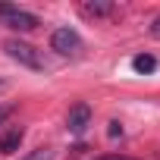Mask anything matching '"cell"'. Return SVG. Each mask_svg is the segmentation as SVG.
Segmentation results:
<instances>
[{
    "instance_id": "1",
    "label": "cell",
    "mask_w": 160,
    "mask_h": 160,
    "mask_svg": "<svg viewBox=\"0 0 160 160\" xmlns=\"http://www.w3.org/2000/svg\"><path fill=\"white\" fill-rule=\"evenodd\" d=\"M3 50H7L16 63H22V66H28V69H35V72L47 69V63H44L41 50H38V47H32V44H25V41H19V38L7 41V44H3Z\"/></svg>"
},
{
    "instance_id": "2",
    "label": "cell",
    "mask_w": 160,
    "mask_h": 160,
    "mask_svg": "<svg viewBox=\"0 0 160 160\" xmlns=\"http://www.w3.org/2000/svg\"><path fill=\"white\" fill-rule=\"evenodd\" d=\"M0 19H3V25L16 28V32H32L38 28V16L22 10V7H13V3H0Z\"/></svg>"
},
{
    "instance_id": "3",
    "label": "cell",
    "mask_w": 160,
    "mask_h": 160,
    "mask_svg": "<svg viewBox=\"0 0 160 160\" xmlns=\"http://www.w3.org/2000/svg\"><path fill=\"white\" fill-rule=\"evenodd\" d=\"M50 47L60 53V57H75L78 50H82V38H78L75 28H57L50 35Z\"/></svg>"
},
{
    "instance_id": "4",
    "label": "cell",
    "mask_w": 160,
    "mask_h": 160,
    "mask_svg": "<svg viewBox=\"0 0 160 160\" xmlns=\"http://www.w3.org/2000/svg\"><path fill=\"white\" fill-rule=\"evenodd\" d=\"M88 126H91V107H88V104H75V107L69 110V116H66V129H69L72 135H85Z\"/></svg>"
},
{
    "instance_id": "5",
    "label": "cell",
    "mask_w": 160,
    "mask_h": 160,
    "mask_svg": "<svg viewBox=\"0 0 160 160\" xmlns=\"http://www.w3.org/2000/svg\"><path fill=\"white\" fill-rule=\"evenodd\" d=\"M22 138H25V132L16 126V129H10L3 138H0V154H16L19 151V144H22Z\"/></svg>"
},
{
    "instance_id": "6",
    "label": "cell",
    "mask_w": 160,
    "mask_h": 160,
    "mask_svg": "<svg viewBox=\"0 0 160 160\" xmlns=\"http://www.w3.org/2000/svg\"><path fill=\"white\" fill-rule=\"evenodd\" d=\"M116 7L113 3H107V0H94V3H85V13L88 16H110Z\"/></svg>"
},
{
    "instance_id": "7",
    "label": "cell",
    "mask_w": 160,
    "mask_h": 160,
    "mask_svg": "<svg viewBox=\"0 0 160 160\" xmlns=\"http://www.w3.org/2000/svg\"><path fill=\"white\" fill-rule=\"evenodd\" d=\"M132 66H135V72H154V69H157V60H154L151 53H138V57L132 60Z\"/></svg>"
},
{
    "instance_id": "8",
    "label": "cell",
    "mask_w": 160,
    "mask_h": 160,
    "mask_svg": "<svg viewBox=\"0 0 160 160\" xmlns=\"http://www.w3.org/2000/svg\"><path fill=\"white\" fill-rule=\"evenodd\" d=\"M57 154L50 151V148H35V151H28L25 157H19V160H53Z\"/></svg>"
},
{
    "instance_id": "9",
    "label": "cell",
    "mask_w": 160,
    "mask_h": 160,
    "mask_svg": "<svg viewBox=\"0 0 160 160\" xmlns=\"http://www.w3.org/2000/svg\"><path fill=\"white\" fill-rule=\"evenodd\" d=\"M107 135H110V138H116V135H122V126H119V122H110V129H107Z\"/></svg>"
},
{
    "instance_id": "10",
    "label": "cell",
    "mask_w": 160,
    "mask_h": 160,
    "mask_svg": "<svg viewBox=\"0 0 160 160\" xmlns=\"http://www.w3.org/2000/svg\"><path fill=\"white\" fill-rule=\"evenodd\" d=\"M98 160H135V157H126V154H104V157H98Z\"/></svg>"
},
{
    "instance_id": "11",
    "label": "cell",
    "mask_w": 160,
    "mask_h": 160,
    "mask_svg": "<svg viewBox=\"0 0 160 160\" xmlns=\"http://www.w3.org/2000/svg\"><path fill=\"white\" fill-rule=\"evenodd\" d=\"M7 116H10V107H0V122H3Z\"/></svg>"
},
{
    "instance_id": "12",
    "label": "cell",
    "mask_w": 160,
    "mask_h": 160,
    "mask_svg": "<svg viewBox=\"0 0 160 160\" xmlns=\"http://www.w3.org/2000/svg\"><path fill=\"white\" fill-rule=\"evenodd\" d=\"M154 35H160V19H157V22H154Z\"/></svg>"
}]
</instances>
